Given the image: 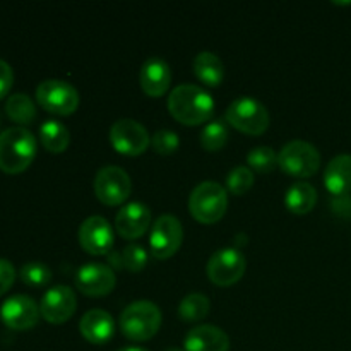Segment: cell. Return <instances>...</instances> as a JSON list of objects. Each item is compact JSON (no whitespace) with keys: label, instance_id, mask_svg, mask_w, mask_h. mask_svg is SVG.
Listing matches in <instances>:
<instances>
[{"label":"cell","instance_id":"83f0119b","mask_svg":"<svg viewBox=\"0 0 351 351\" xmlns=\"http://www.w3.org/2000/svg\"><path fill=\"white\" fill-rule=\"evenodd\" d=\"M19 278L27 287L43 288L50 283L51 271L47 264L40 263V261H31V263H26L21 267Z\"/></svg>","mask_w":351,"mask_h":351},{"label":"cell","instance_id":"5b68a950","mask_svg":"<svg viewBox=\"0 0 351 351\" xmlns=\"http://www.w3.org/2000/svg\"><path fill=\"white\" fill-rule=\"evenodd\" d=\"M225 120L237 130L249 136H259L269 127L271 117L266 106L252 96H239L228 105Z\"/></svg>","mask_w":351,"mask_h":351},{"label":"cell","instance_id":"277c9868","mask_svg":"<svg viewBox=\"0 0 351 351\" xmlns=\"http://www.w3.org/2000/svg\"><path fill=\"white\" fill-rule=\"evenodd\" d=\"M228 208V192L218 182L206 180L195 185L189 195V211L204 225L218 223Z\"/></svg>","mask_w":351,"mask_h":351},{"label":"cell","instance_id":"7a4b0ae2","mask_svg":"<svg viewBox=\"0 0 351 351\" xmlns=\"http://www.w3.org/2000/svg\"><path fill=\"white\" fill-rule=\"evenodd\" d=\"M36 137L26 127H9L0 132V170L9 175L21 173L36 156Z\"/></svg>","mask_w":351,"mask_h":351},{"label":"cell","instance_id":"e575fe53","mask_svg":"<svg viewBox=\"0 0 351 351\" xmlns=\"http://www.w3.org/2000/svg\"><path fill=\"white\" fill-rule=\"evenodd\" d=\"M117 351H149L146 348H141V346H125V348H120Z\"/></svg>","mask_w":351,"mask_h":351},{"label":"cell","instance_id":"cb8c5ba5","mask_svg":"<svg viewBox=\"0 0 351 351\" xmlns=\"http://www.w3.org/2000/svg\"><path fill=\"white\" fill-rule=\"evenodd\" d=\"M40 141L50 153H64L71 144V132L60 120H47L40 127Z\"/></svg>","mask_w":351,"mask_h":351},{"label":"cell","instance_id":"d6a6232c","mask_svg":"<svg viewBox=\"0 0 351 351\" xmlns=\"http://www.w3.org/2000/svg\"><path fill=\"white\" fill-rule=\"evenodd\" d=\"M12 82H14L12 67H10L5 60L0 58V99H2L3 96H7V93H9L10 88H12Z\"/></svg>","mask_w":351,"mask_h":351},{"label":"cell","instance_id":"7c38bea8","mask_svg":"<svg viewBox=\"0 0 351 351\" xmlns=\"http://www.w3.org/2000/svg\"><path fill=\"white\" fill-rule=\"evenodd\" d=\"M115 237L105 216L93 215L79 226V243L91 256H106L112 250Z\"/></svg>","mask_w":351,"mask_h":351},{"label":"cell","instance_id":"52a82bcc","mask_svg":"<svg viewBox=\"0 0 351 351\" xmlns=\"http://www.w3.org/2000/svg\"><path fill=\"white\" fill-rule=\"evenodd\" d=\"M36 101L47 112L53 115L67 117L77 110L79 93L71 82L62 81V79H47L40 82L36 88Z\"/></svg>","mask_w":351,"mask_h":351},{"label":"cell","instance_id":"1f68e13d","mask_svg":"<svg viewBox=\"0 0 351 351\" xmlns=\"http://www.w3.org/2000/svg\"><path fill=\"white\" fill-rule=\"evenodd\" d=\"M14 281H16V269H14V266L7 259H0V297L10 290Z\"/></svg>","mask_w":351,"mask_h":351},{"label":"cell","instance_id":"d4e9b609","mask_svg":"<svg viewBox=\"0 0 351 351\" xmlns=\"http://www.w3.org/2000/svg\"><path fill=\"white\" fill-rule=\"evenodd\" d=\"M5 113L12 122L19 123V127L29 125L36 119V106L29 96L24 93H16L7 98Z\"/></svg>","mask_w":351,"mask_h":351},{"label":"cell","instance_id":"4dcf8cb0","mask_svg":"<svg viewBox=\"0 0 351 351\" xmlns=\"http://www.w3.org/2000/svg\"><path fill=\"white\" fill-rule=\"evenodd\" d=\"M151 146L158 154H173L180 146V139L173 130L160 129L151 136Z\"/></svg>","mask_w":351,"mask_h":351},{"label":"cell","instance_id":"5bb4252c","mask_svg":"<svg viewBox=\"0 0 351 351\" xmlns=\"http://www.w3.org/2000/svg\"><path fill=\"white\" fill-rule=\"evenodd\" d=\"M115 271L108 264L89 263L84 264L75 273V287L88 297H105L115 288Z\"/></svg>","mask_w":351,"mask_h":351},{"label":"cell","instance_id":"f546056e","mask_svg":"<svg viewBox=\"0 0 351 351\" xmlns=\"http://www.w3.org/2000/svg\"><path fill=\"white\" fill-rule=\"evenodd\" d=\"M254 185V173L245 165L232 168L226 177V192L233 195H243L252 189Z\"/></svg>","mask_w":351,"mask_h":351},{"label":"cell","instance_id":"ba28073f","mask_svg":"<svg viewBox=\"0 0 351 351\" xmlns=\"http://www.w3.org/2000/svg\"><path fill=\"white\" fill-rule=\"evenodd\" d=\"M95 194L103 204L119 206L129 199L132 191V182L129 173L117 165H106L99 168L93 182Z\"/></svg>","mask_w":351,"mask_h":351},{"label":"cell","instance_id":"603a6c76","mask_svg":"<svg viewBox=\"0 0 351 351\" xmlns=\"http://www.w3.org/2000/svg\"><path fill=\"white\" fill-rule=\"evenodd\" d=\"M110 267L115 269H127L130 273H139L147 264V252L139 243H129L122 250L108 254Z\"/></svg>","mask_w":351,"mask_h":351},{"label":"cell","instance_id":"484cf974","mask_svg":"<svg viewBox=\"0 0 351 351\" xmlns=\"http://www.w3.org/2000/svg\"><path fill=\"white\" fill-rule=\"evenodd\" d=\"M209 308H211V304L204 293H191L182 298L178 305V315L182 321L197 322L209 314Z\"/></svg>","mask_w":351,"mask_h":351},{"label":"cell","instance_id":"ffe728a7","mask_svg":"<svg viewBox=\"0 0 351 351\" xmlns=\"http://www.w3.org/2000/svg\"><path fill=\"white\" fill-rule=\"evenodd\" d=\"M324 185L335 197L351 191V154H338L329 161L324 171Z\"/></svg>","mask_w":351,"mask_h":351},{"label":"cell","instance_id":"836d02e7","mask_svg":"<svg viewBox=\"0 0 351 351\" xmlns=\"http://www.w3.org/2000/svg\"><path fill=\"white\" fill-rule=\"evenodd\" d=\"M332 211L336 215L343 216V218H348L351 219V197L350 194L346 195H338V197L332 199Z\"/></svg>","mask_w":351,"mask_h":351},{"label":"cell","instance_id":"2e32d148","mask_svg":"<svg viewBox=\"0 0 351 351\" xmlns=\"http://www.w3.org/2000/svg\"><path fill=\"white\" fill-rule=\"evenodd\" d=\"M151 225V209L144 202H127L117 213L115 228L122 239L136 240L147 232Z\"/></svg>","mask_w":351,"mask_h":351},{"label":"cell","instance_id":"f1b7e54d","mask_svg":"<svg viewBox=\"0 0 351 351\" xmlns=\"http://www.w3.org/2000/svg\"><path fill=\"white\" fill-rule=\"evenodd\" d=\"M247 165L259 173H269L278 167V154L269 146H257L247 154Z\"/></svg>","mask_w":351,"mask_h":351},{"label":"cell","instance_id":"9a60e30c","mask_svg":"<svg viewBox=\"0 0 351 351\" xmlns=\"http://www.w3.org/2000/svg\"><path fill=\"white\" fill-rule=\"evenodd\" d=\"M77 308V297L74 290L65 285H57L43 295L40 302L41 317L50 324H64L74 315Z\"/></svg>","mask_w":351,"mask_h":351},{"label":"cell","instance_id":"ac0fdd59","mask_svg":"<svg viewBox=\"0 0 351 351\" xmlns=\"http://www.w3.org/2000/svg\"><path fill=\"white\" fill-rule=\"evenodd\" d=\"M79 331L86 341L93 345H105L115 335V321L110 312L103 308H91L79 321Z\"/></svg>","mask_w":351,"mask_h":351},{"label":"cell","instance_id":"4fadbf2b","mask_svg":"<svg viewBox=\"0 0 351 351\" xmlns=\"http://www.w3.org/2000/svg\"><path fill=\"white\" fill-rule=\"evenodd\" d=\"M40 305L27 295H14L7 298L0 307V319L3 324L14 331H27L38 324Z\"/></svg>","mask_w":351,"mask_h":351},{"label":"cell","instance_id":"e0dca14e","mask_svg":"<svg viewBox=\"0 0 351 351\" xmlns=\"http://www.w3.org/2000/svg\"><path fill=\"white\" fill-rule=\"evenodd\" d=\"M139 82L143 91L151 98H160L168 91L171 82V69L167 60L160 57H149L139 72Z\"/></svg>","mask_w":351,"mask_h":351},{"label":"cell","instance_id":"9c48e42d","mask_svg":"<svg viewBox=\"0 0 351 351\" xmlns=\"http://www.w3.org/2000/svg\"><path fill=\"white\" fill-rule=\"evenodd\" d=\"M247 269V259L235 247L219 249L209 257L206 273L208 278L218 287H232L242 280Z\"/></svg>","mask_w":351,"mask_h":351},{"label":"cell","instance_id":"30bf717a","mask_svg":"<svg viewBox=\"0 0 351 351\" xmlns=\"http://www.w3.org/2000/svg\"><path fill=\"white\" fill-rule=\"evenodd\" d=\"M184 240V226L173 215H161L151 226L149 250L156 259H170L180 249Z\"/></svg>","mask_w":351,"mask_h":351},{"label":"cell","instance_id":"7402d4cb","mask_svg":"<svg viewBox=\"0 0 351 351\" xmlns=\"http://www.w3.org/2000/svg\"><path fill=\"white\" fill-rule=\"evenodd\" d=\"M317 204V191L308 182H295L285 194V206L295 215H307Z\"/></svg>","mask_w":351,"mask_h":351},{"label":"cell","instance_id":"3957f363","mask_svg":"<svg viewBox=\"0 0 351 351\" xmlns=\"http://www.w3.org/2000/svg\"><path fill=\"white\" fill-rule=\"evenodd\" d=\"M161 328V311L154 302L136 300L120 314L122 335L130 341H147Z\"/></svg>","mask_w":351,"mask_h":351},{"label":"cell","instance_id":"6da1fadb","mask_svg":"<svg viewBox=\"0 0 351 351\" xmlns=\"http://www.w3.org/2000/svg\"><path fill=\"white\" fill-rule=\"evenodd\" d=\"M171 117L184 125H199L208 122L215 113V99L197 84H178L168 96Z\"/></svg>","mask_w":351,"mask_h":351},{"label":"cell","instance_id":"4316f807","mask_svg":"<svg viewBox=\"0 0 351 351\" xmlns=\"http://www.w3.org/2000/svg\"><path fill=\"white\" fill-rule=\"evenodd\" d=\"M228 141V122L225 119H215L201 130V144L206 151H219Z\"/></svg>","mask_w":351,"mask_h":351},{"label":"cell","instance_id":"d590c367","mask_svg":"<svg viewBox=\"0 0 351 351\" xmlns=\"http://www.w3.org/2000/svg\"><path fill=\"white\" fill-rule=\"evenodd\" d=\"M165 351H185V350H182V348H175V346H171V348H167Z\"/></svg>","mask_w":351,"mask_h":351},{"label":"cell","instance_id":"8fae6325","mask_svg":"<svg viewBox=\"0 0 351 351\" xmlns=\"http://www.w3.org/2000/svg\"><path fill=\"white\" fill-rule=\"evenodd\" d=\"M110 143L125 156H139L149 147L151 137L146 127L134 119H120L110 127Z\"/></svg>","mask_w":351,"mask_h":351},{"label":"cell","instance_id":"d6986e66","mask_svg":"<svg viewBox=\"0 0 351 351\" xmlns=\"http://www.w3.org/2000/svg\"><path fill=\"white\" fill-rule=\"evenodd\" d=\"M184 346L185 351H228L230 338L218 326L201 324L187 332Z\"/></svg>","mask_w":351,"mask_h":351},{"label":"cell","instance_id":"8992f818","mask_svg":"<svg viewBox=\"0 0 351 351\" xmlns=\"http://www.w3.org/2000/svg\"><path fill=\"white\" fill-rule=\"evenodd\" d=\"M278 167L295 178H308L321 167V154L314 144L293 139L278 153Z\"/></svg>","mask_w":351,"mask_h":351},{"label":"cell","instance_id":"44dd1931","mask_svg":"<svg viewBox=\"0 0 351 351\" xmlns=\"http://www.w3.org/2000/svg\"><path fill=\"white\" fill-rule=\"evenodd\" d=\"M192 69H194L195 77L209 88L219 86L225 77V65H223L221 58L213 51H201L195 55Z\"/></svg>","mask_w":351,"mask_h":351}]
</instances>
